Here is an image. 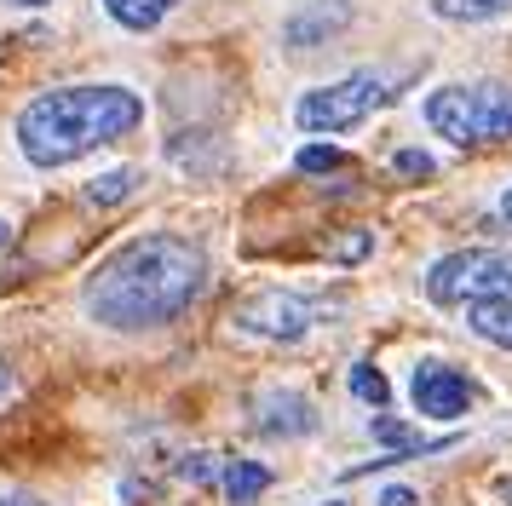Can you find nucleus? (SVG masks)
I'll list each match as a JSON object with an SVG mask.
<instances>
[{
	"instance_id": "a878e982",
	"label": "nucleus",
	"mask_w": 512,
	"mask_h": 506,
	"mask_svg": "<svg viewBox=\"0 0 512 506\" xmlns=\"http://www.w3.org/2000/svg\"><path fill=\"white\" fill-rule=\"evenodd\" d=\"M501 213H507V219H512V190H507V196H501Z\"/></svg>"
},
{
	"instance_id": "6e6552de",
	"label": "nucleus",
	"mask_w": 512,
	"mask_h": 506,
	"mask_svg": "<svg viewBox=\"0 0 512 506\" xmlns=\"http://www.w3.org/2000/svg\"><path fill=\"white\" fill-rule=\"evenodd\" d=\"M346 29H351V0H311L282 23V46L288 52H317V46L340 41Z\"/></svg>"
},
{
	"instance_id": "9d476101",
	"label": "nucleus",
	"mask_w": 512,
	"mask_h": 506,
	"mask_svg": "<svg viewBox=\"0 0 512 506\" xmlns=\"http://www.w3.org/2000/svg\"><path fill=\"white\" fill-rule=\"evenodd\" d=\"M466 328L489 345H507L512 351V294H489L466 305Z\"/></svg>"
},
{
	"instance_id": "1a4fd4ad",
	"label": "nucleus",
	"mask_w": 512,
	"mask_h": 506,
	"mask_svg": "<svg viewBox=\"0 0 512 506\" xmlns=\"http://www.w3.org/2000/svg\"><path fill=\"white\" fill-rule=\"evenodd\" d=\"M254 426L265 437H305V432H317V409L305 403L300 391H265L254 409Z\"/></svg>"
},
{
	"instance_id": "aec40b11",
	"label": "nucleus",
	"mask_w": 512,
	"mask_h": 506,
	"mask_svg": "<svg viewBox=\"0 0 512 506\" xmlns=\"http://www.w3.org/2000/svg\"><path fill=\"white\" fill-rule=\"evenodd\" d=\"M374 506H420V495L409 489V483H386V489L374 495Z\"/></svg>"
},
{
	"instance_id": "4468645a",
	"label": "nucleus",
	"mask_w": 512,
	"mask_h": 506,
	"mask_svg": "<svg viewBox=\"0 0 512 506\" xmlns=\"http://www.w3.org/2000/svg\"><path fill=\"white\" fill-rule=\"evenodd\" d=\"M139 190V173L133 167H110V173H98L93 184H87V202L93 207H116V202H127Z\"/></svg>"
},
{
	"instance_id": "f8f14e48",
	"label": "nucleus",
	"mask_w": 512,
	"mask_h": 506,
	"mask_svg": "<svg viewBox=\"0 0 512 506\" xmlns=\"http://www.w3.org/2000/svg\"><path fill=\"white\" fill-rule=\"evenodd\" d=\"M265 489H271V466H259V460H231L225 466V495H231V506H254Z\"/></svg>"
},
{
	"instance_id": "423d86ee",
	"label": "nucleus",
	"mask_w": 512,
	"mask_h": 506,
	"mask_svg": "<svg viewBox=\"0 0 512 506\" xmlns=\"http://www.w3.org/2000/svg\"><path fill=\"white\" fill-rule=\"evenodd\" d=\"M311 322H317V311H311L300 294H288V288H265V294L236 305V328H242V334H259V340L294 345V340L311 334Z\"/></svg>"
},
{
	"instance_id": "dca6fc26",
	"label": "nucleus",
	"mask_w": 512,
	"mask_h": 506,
	"mask_svg": "<svg viewBox=\"0 0 512 506\" xmlns=\"http://www.w3.org/2000/svg\"><path fill=\"white\" fill-rule=\"evenodd\" d=\"M351 391H357L369 409H386V403H392V386H386V374L374 363H351Z\"/></svg>"
},
{
	"instance_id": "ddd939ff",
	"label": "nucleus",
	"mask_w": 512,
	"mask_h": 506,
	"mask_svg": "<svg viewBox=\"0 0 512 506\" xmlns=\"http://www.w3.org/2000/svg\"><path fill=\"white\" fill-rule=\"evenodd\" d=\"M173 6H179V0H104V12H110L121 29H156Z\"/></svg>"
},
{
	"instance_id": "5701e85b",
	"label": "nucleus",
	"mask_w": 512,
	"mask_h": 506,
	"mask_svg": "<svg viewBox=\"0 0 512 506\" xmlns=\"http://www.w3.org/2000/svg\"><path fill=\"white\" fill-rule=\"evenodd\" d=\"M6 397H12V368L0 363V403H6Z\"/></svg>"
},
{
	"instance_id": "bb28decb",
	"label": "nucleus",
	"mask_w": 512,
	"mask_h": 506,
	"mask_svg": "<svg viewBox=\"0 0 512 506\" xmlns=\"http://www.w3.org/2000/svg\"><path fill=\"white\" fill-rule=\"evenodd\" d=\"M0 242H12V225H6V219H0Z\"/></svg>"
},
{
	"instance_id": "2eb2a0df",
	"label": "nucleus",
	"mask_w": 512,
	"mask_h": 506,
	"mask_svg": "<svg viewBox=\"0 0 512 506\" xmlns=\"http://www.w3.org/2000/svg\"><path fill=\"white\" fill-rule=\"evenodd\" d=\"M432 12L449 18V23H484V18L512 12V0H432Z\"/></svg>"
},
{
	"instance_id": "393cba45",
	"label": "nucleus",
	"mask_w": 512,
	"mask_h": 506,
	"mask_svg": "<svg viewBox=\"0 0 512 506\" xmlns=\"http://www.w3.org/2000/svg\"><path fill=\"white\" fill-rule=\"evenodd\" d=\"M6 6H52V0H6Z\"/></svg>"
},
{
	"instance_id": "f03ea898",
	"label": "nucleus",
	"mask_w": 512,
	"mask_h": 506,
	"mask_svg": "<svg viewBox=\"0 0 512 506\" xmlns=\"http://www.w3.org/2000/svg\"><path fill=\"white\" fill-rule=\"evenodd\" d=\"M144 121V98L116 81H87V87H52L29 98L18 115V150L29 167H70L93 156L98 144H116Z\"/></svg>"
},
{
	"instance_id": "4be33fe9",
	"label": "nucleus",
	"mask_w": 512,
	"mask_h": 506,
	"mask_svg": "<svg viewBox=\"0 0 512 506\" xmlns=\"http://www.w3.org/2000/svg\"><path fill=\"white\" fill-rule=\"evenodd\" d=\"M0 506H41L35 495H0Z\"/></svg>"
},
{
	"instance_id": "9b49d317",
	"label": "nucleus",
	"mask_w": 512,
	"mask_h": 506,
	"mask_svg": "<svg viewBox=\"0 0 512 506\" xmlns=\"http://www.w3.org/2000/svg\"><path fill=\"white\" fill-rule=\"evenodd\" d=\"M374 443H386V455H403V460H415V455H438L443 443H432V437H420L415 426H403V420H392V414H374Z\"/></svg>"
},
{
	"instance_id": "39448f33",
	"label": "nucleus",
	"mask_w": 512,
	"mask_h": 506,
	"mask_svg": "<svg viewBox=\"0 0 512 506\" xmlns=\"http://www.w3.org/2000/svg\"><path fill=\"white\" fill-rule=\"evenodd\" d=\"M426 294L438 305H472V299H489V294H512V253L501 248L443 253L432 276H426Z\"/></svg>"
},
{
	"instance_id": "412c9836",
	"label": "nucleus",
	"mask_w": 512,
	"mask_h": 506,
	"mask_svg": "<svg viewBox=\"0 0 512 506\" xmlns=\"http://www.w3.org/2000/svg\"><path fill=\"white\" fill-rule=\"evenodd\" d=\"M179 478L208 483V478H213V460H208V455H185V460H179Z\"/></svg>"
},
{
	"instance_id": "20e7f679",
	"label": "nucleus",
	"mask_w": 512,
	"mask_h": 506,
	"mask_svg": "<svg viewBox=\"0 0 512 506\" xmlns=\"http://www.w3.org/2000/svg\"><path fill=\"white\" fill-rule=\"evenodd\" d=\"M392 92L397 87H386L374 69H357V75L334 81V87L305 92L294 121H300V133H346V127H357V121H369L380 104H392Z\"/></svg>"
},
{
	"instance_id": "f3484780",
	"label": "nucleus",
	"mask_w": 512,
	"mask_h": 506,
	"mask_svg": "<svg viewBox=\"0 0 512 506\" xmlns=\"http://www.w3.org/2000/svg\"><path fill=\"white\" fill-rule=\"evenodd\" d=\"M369 253H374L369 230H346V236H334V242H328V259H340V265H357V259H369Z\"/></svg>"
},
{
	"instance_id": "a211bd4d",
	"label": "nucleus",
	"mask_w": 512,
	"mask_h": 506,
	"mask_svg": "<svg viewBox=\"0 0 512 506\" xmlns=\"http://www.w3.org/2000/svg\"><path fill=\"white\" fill-rule=\"evenodd\" d=\"M346 167V150H334V144H305L300 150V173H340Z\"/></svg>"
},
{
	"instance_id": "f257e3e1",
	"label": "nucleus",
	"mask_w": 512,
	"mask_h": 506,
	"mask_svg": "<svg viewBox=\"0 0 512 506\" xmlns=\"http://www.w3.org/2000/svg\"><path fill=\"white\" fill-rule=\"evenodd\" d=\"M208 288V259L185 236H133L127 248H116L81 288L87 317L116 328V334H144V328H167L173 317H185L196 294Z\"/></svg>"
},
{
	"instance_id": "cd10ccee",
	"label": "nucleus",
	"mask_w": 512,
	"mask_h": 506,
	"mask_svg": "<svg viewBox=\"0 0 512 506\" xmlns=\"http://www.w3.org/2000/svg\"><path fill=\"white\" fill-rule=\"evenodd\" d=\"M328 506H340V501H328Z\"/></svg>"
},
{
	"instance_id": "6ab92c4d",
	"label": "nucleus",
	"mask_w": 512,
	"mask_h": 506,
	"mask_svg": "<svg viewBox=\"0 0 512 506\" xmlns=\"http://www.w3.org/2000/svg\"><path fill=\"white\" fill-rule=\"evenodd\" d=\"M392 167L403 173V179H432V173H438V161L426 156V150H397Z\"/></svg>"
},
{
	"instance_id": "b1692460",
	"label": "nucleus",
	"mask_w": 512,
	"mask_h": 506,
	"mask_svg": "<svg viewBox=\"0 0 512 506\" xmlns=\"http://www.w3.org/2000/svg\"><path fill=\"white\" fill-rule=\"evenodd\" d=\"M495 495H501V506H512V478H501V483H495Z\"/></svg>"
},
{
	"instance_id": "7ed1b4c3",
	"label": "nucleus",
	"mask_w": 512,
	"mask_h": 506,
	"mask_svg": "<svg viewBox=\"0 0 512 506\" xmlns=\"http://www.w3.org/2000/svg\"><path fill=\"white\" fill-rule=\"evenodd\" d=\"M426 127L449 144H501L512 138V87L472 81V87H438L426 98Z\"/></svg>"
},
{
	"instance_id": "0eeeda50",
	"label": "nucleus",
	"mask_w": 512,
	"mask_h": 506,
	"mask_svg": "<svg viewBox=\"0 0 512 506\" xmlns=\"http://www.w3.org/2000/svg\"><path fill=\"white\" fill-rule=\"evenodd\" d=\"M409 397H415V409L426 414V420H461V414L478 403V386H472V380H466L455 363H438V357H426V363H415Z\"/></svg>"
}]
</instances>
